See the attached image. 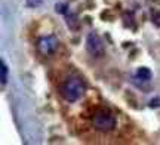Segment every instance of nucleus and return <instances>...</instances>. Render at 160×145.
<instances>
[{
	"mask_svg": "<svg viewBox=\"0 0 160 145\" xmlns=\"http://www.w3.org/2000/svg\"><path fill=\"white\" fill-rule=\"evenodd\" d=\"M65 22H67V25L71 30H76L79 27V24H74V22H77V17H76L74 13H67L65 15Z\"/></svg>",
	"mask_w": 160,
	"mask_h": 145,
	"instance_id": "7",
	"label": "nucleus"
},
{
	"mask_svg": "<svg viewBox=\"0 0 160 145\" xmlns=\"http://www.w3.org/2000/svg\"><path fill=\"white\" fill-rule=\"evenodd\" d=\"M8 77H9L8 65H6V62L2 59V61H0V80H2V86H6V83H8Z\"/></svg>",
	"mask_w": 160,
	"mask_h": 145,
	"instance_id": "6",
	"label": "nucleus"
},
{
	"mask_svg": "<svg viewBox=\"0 0 160 145\" xmlns=\"http://www.w3.org/2000/svg\"><path fill=\"white\" fill-rule=\"evenodd\" d=\"M92 124L98 132L107 133V132H111L116 128V117L110 110L99 108L92 116Z\"/></svg>",
	"mask_w": 160,
	"mask_h": 145,
	"instance_id": "2",
	"label": "nucleus"
},
{
	"mask_svg": "<svg viewBox=\"0 0 160 145\" xmlns=\"http://www.w3.org/2000/svg\"><path fill=\"white\" fill-rule=\"evenodd\" d=\"M151 75H153L151 74V70L147 68V67H139L137 70V73H135V77L141 81H150L151 80Z\"/></svg>",
	"mask_w": 160,
	"mask_h": 145,
	"instance_id": "5",
	"label": "nucleus"
},
{
	"mask_svg": "<svg viewBox=\"0 0 160 145\" xmlns=\"http://www.w3.org/2000/svg\"><path fill=\"white\" fill-rule=\"evenodd\" d=\"M58 45H59V40H58L57 36H43L37 40V51H39L40 55L43 56H51L57 52Z\"/></svg>",
	"mask_w": 160,
	"mask_h": 145,
	"instance_id": "3",
	"label": "nucleus"
},
{
	"mask_svg": "<svg viewBox=\"0 0 160 145\" xmlns=\"http://www.w3.org/2000/svg\"><path fill=\"white\" fill-rule=\"evenodd\" d=\"M86 92V86H85V81L82 80L80 77L77 75H73L67 80L64 81L61 87H59V93L65 101L68 102H76L79 101Z\"/></svg>",
	"mask_w": 160,
	"mask_h": 145,
	"instance_id": "1",
	"label": "nucleus"
},
{
	"mask_svg": "<svg viewBox=\"0 0 160 145\" xmlns=\"http://www.w3.org/2000/svg\"><path fill=\"white\" fill-rule=\"evenodd\" d=\"M43 3V0H25V5L28 7H39Z\"/></svg>",
	"mask_w": 160,
	"mask_h": 145,
	"instance_id": "9",
	"label": "nucleus"
},
{
	"mask_svg": "<svg viewBox=\"0 0 160 145\" xmlns=\"http://www.w3.org/2000/svg\"><path fill=\"white\" fill-rule=\"evenodd\" d=\"M55 11L58 12V13H61V15H67V13H70L68 11V5L67 3H64V2H59V3H57L55 5Z\"/></svg>",
	"mask_w": 160,
	"mask_h": 145,
	"instance_id": "8",
	"label": "nucleus"
},
{
	"mask_svg": "<svg viewBox=\"0 0 160 145\" xmlns=\"http://www.w3.org/2000/svg\"><path fill=\"white\" fill-rule=\"evenodd\" d=\"M86 49L93 58H101V56H104V52H105L102 39L97 33H89L86 36Z\"/></svg>",
	"mask_w": 160,
	"mask_h": 145,
	"instance_id": "4",
	"label": "nucleus"
}]
</instances>
